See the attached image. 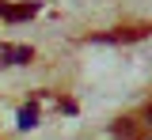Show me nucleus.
Masks as SVG:
<instances>
[{
  "label": "nucleus",
  "instance_id": "obj_1",
  "mask_svg": "<svg viewBox=\"0 0 152 140\" xmlns=\"http://www.w3.org/2000/svg\"><path fill=\"white\" fill-rule=\"evenodd\" d=\"M31 57V45H0V64H27Z\"/></svg>",
  "mask_w": 152,
  "mask_h": 140
},
{
  "label": "nucleus",
  "instance_id": "obj_2",
  "mask_svg": "<svg viewBox=\"0 0 152 140\" xmlns=\"http://www.w3.org/2000/svg\"><path fill=\"white\" fill-rule=\"evenodd\" d=\"M34 12H38V4H19V8H4V19L19 23V19H31Z\"/></svg>",
  "mask_w": 152,
  "mask_h": 140
},
{
  "label": "nucleus",
  "instance_id": "obj_3",
  "mask_svg": "<svg viewBox=\"0 0 152 140\" xmlns=\"http://www.w3.org/2000/svg\"><path fill=\"white\" fill-rule=\"evenodd\" d=\"M38 125V110L34 106H23V110H19V129H34Z\"/></svg>",
  "mask_w": 152,
  "mask_h": 140
}]
</instances>
